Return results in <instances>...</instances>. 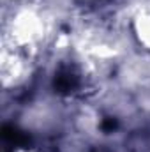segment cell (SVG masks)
Returning a JSON list of instances; mask_svg holds the SVG:
<instances>
[{
    "instance_id": "obj_3",
    "label": "cell",
    "mask_w": 150,
    "mask_h": 152,
    "mask_svg": "<svg viewBox=\"0 0 150 152\" xmlns=\"http://www.w3.org/2000/svg\"><path fill=\"white\" fill-rule=\"evenodd\" d=\"M103 127H104V129H113V127H115V120H113V118H106V120L103 122Z\"/></svg>"
},
{
    "instance_id": "obj_2",
    "label": "cell",
    "mask_w": 150,
    "mask_h": 152,
    "mask_svg": "<svg viewBox=\"0 0 150 152\" xmlns=\"http://www.w3.org/2000/svg\"><path fill=\"white\" fill-rule=\"evenodd\" d=\"M74 85H76V80L71 73H62V75L57 76V80H55V87H57L60 92H67V90H71Z\"/></svg>"
},
{
    "instance_id": "obj_1",
    "label": "cell",
    "mask_w": 150,
    "mask_h": 152,
    "mask_svg": "<svg viewBox=\"0 0 150 152\" xmlns=\"http://www.w3.org/2000/svg\"><path fill=\"white\" fill-rule=\"evenodd\" d=\"M2 136L9 145H25L28 142V136L21 129H18L16 126H4Z\"/></svg>"
}]
</instances>
